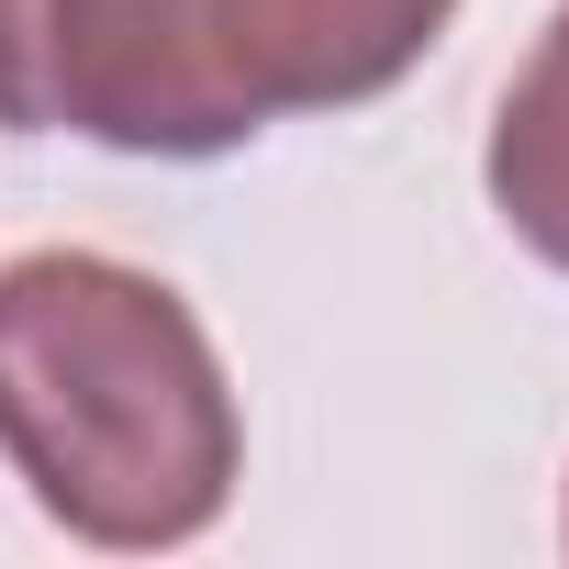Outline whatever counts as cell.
Returning a JSON list of instances; mask_svg holds the SVG:
<instances>
[{"label":"cell","mask_w":569,"mask_h":569,"mask_svg":"<svg viewBox=\"0 0 569 569\" xmlns=\"http://www.w3.org/2000/svg\"><path fill=\"white\" fill-rule=\"evenodd\" d=\"M0 458L90 547H179L234 491V391L168 279L46 246L0 268Z\"/></svg>","instance_id":"obj_1"},{"label":"cell","mask_w":569,"mask_h":569,"mask_svg":"<svg viewBox=\"0 0 569 569\" xmlns=\"http://www.w3.org/2000/svg\"><path fill=\"white\" fill-rule=\"evenodd\" d=\"M458 0H46V123L123 157H223L279 112L391 90Z\"/></svg>","instance_id":"obj_2"},{"label":"cell","mask_w":569,"mask_h":569,"mask_svg":"<svg viewBox=\"0 0 569 569\" xmlns=\"http://www.w3.org/2000/svg\"><path fill=\"white\" fill-rule=\"evenodd\" d=\"M491 201H502V223H513L547 268H569V12L536 34L525 79L502 90V123H491Z\"/></svg>","instance_id":"obj_3"},{"label":"cell","mask_w":569,"mask_h":569,"mask_svg":"<svg viewBox=\"0 0 569 569\" xmlns=\"http://www.w3.org/2000/svg\"><path fill=\"white\" fill-rule=\"evenodd\" d=\"M46 0H0V123H46Z\"/></svg>","instance_id":"obj_4"}]
</instances>
